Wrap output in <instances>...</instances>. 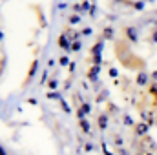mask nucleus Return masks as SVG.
Listing matches in <instances>:
<instances>
[{
  "instance_id": "obj_7",
  "label": "nucleus",
  "mask_w": 157,
  "mask_h": 155,
  "mask_svg": "<svg viewBox=\"0 0 157 155\" xmlns=\"http://www.w3.org/2000/svg\"><path fill=\"white\" fill-rule=\"evenodd\" d=\"M146 82H148V75L141 71V73H139V77H137V84H139V86H144Z\"/></svg>"
},
{
  "instance_id": "obj_4",
  "label": "nucleus",
  "mask_w": 157,
  "mask_h": 155,
  "mask_svg": "<svg viewBox=\"0 0 157 155\" xmlns=\"http://www.w3.org/2000/svg\"><path fill=\"white\" fill-rule=\"evenodd\" d=\"M148 126H150V124H144V122H141V124H137V128H135V131H137V135H144V133L148 131Z\"/></svg>"
},
{
  "instance_id": "obj_6",
  "label": "nucleus",
  "mask_w": 157,
  "mask_h": 155,
  "mask_svg": "<svg viewBox=\"0 0 157 155\" xmlns=\"http://www.w3.org/2000/svg\"><path fill=\"white\" fill-rule=\"evenodd\" d=\"M126 35H128V39L132 40V42H137V33H135L133 28H128V29H126Z\"/></svg>"
},
{
  "instance_id": "obj_16",
  "label": "nucleus",
  "mask_w": 157,
  "mask_h": 155,
  "mask_svg": "<svg viewBox=\"0 0 157 155\" xmlns=\"http://www.w3.org/2000/svg\"><path fill=\"white\" fill-rule=\"evenodd\" d=\"M137 155H144V153H137Z\"/></svg>"
},
{
  "instance_id": "obj_2",
  "label": "nucleus",
  "mask_w": 157,
  "mask_h": 155,
  "mask_svg": "<svg viewBox=\"0 0 157 155\" xmlns=\"http://www.w3.org/2000/svg\"><path fill=\"white\" fill-rule=\"evenodd\" d=\"M88 113H90V104H82L77 112V117L78 119H84V115H88Z\"/></svg>"
},
{
  "instance_id": "obj_12",
  "label": "nucleus",
  "mask_w": 157,
  "mask_h": 155,
  "mask_svg": "<svg viewBox=\"0 0 157 155\" xmlns=\"http://www.w3.org/2000/svg\"><path fill=\"white\" fill-rule=\"evenodd\" d=\"M0 155H7V153H6V150H4V146H2V144H0Z\"/></svg>"
},
{
  "instance_id": "obj_14",
  "label": "nucleus",
  "mask_w": 157,
  "mask_h": 155,
  "mask_svg": "<svg viewBox=\"0 0 157 155\" xmlns=\"http://www.w3.org/2000/svg\"><path fill=\"white\" fill-rule=\"evenodd\" d=\"M144 155H155V153H152V152H146V153H144Z\"/></svg>"
},
{
  "instance_id": "obj_11",
  "label": "nucleus",
  "mask_w": 157,
  "mask_h": 155,
  "mask_svg": "<svg viewBox=\"0 0 157 155\" xmlns=\"http://www.w3.org/2000/svg\"><path fill=\"white\" fill-rule=\"evenodd\" d=\"M71 47H73V49H75V51H77L78 47H80V44H78V42H75V44H73V46H71Z\"/></svg>"
},
{
  "instance_id": "obj_13",
  "label": "nucleus",
  "mask_w": 157,
  "mask_h": 155,
  "mask_svg": "<svg viewBox=\"0 0 157 155\" xmlns=\"http://www.w3.org/2000/svg\"><path fill=\"white\" fill-rule=\"evenodd\" d=\"M152 40H154V42H157V31H154V35H152Z\"/></svg>"
},
{
  "instance_id": "obj_1",
  "label": "nucleus",
  "mask_w": 157,
  "mask_h": 155,
  "mask_svg": "<svg viewBox=\"0 0 157 155\" xmlns=\"http://www.w3.org/2000/svg\"><path fill=\"white\" fill-rule=\"evenodd\" d=\"M37 70H39V60H37V59H33V60H31V64H29V70H28V73H26V78H24V84H22L24 88H26V86L29 84V80H31V78L35 77Z\"/></svg>"
},
{
  "instance_id": "obj_5",
  "label": "nucleus",
  "mask_w": 157,
  "mask_h": 155,
  "mask_svg": "<svg viewBox=\"0 0 157 155\" xmlns=\"http://www.w3.org/2000/svg\"><path fill=\"white\" fill-rule=\"evenodd\" d=\"M97 122H99V128H101V130H106V126H108V117L99 115V120H97Z\"/></svg>"
},
{
  "instance_id": "obj_15",
  "label": "nucleus",
  "mask_w": 157,
  "mask_h": 155,
  "mask_svg": "<svg viewBox=\"0 0 157 155\" xmlns=\"http://www.w3.org/2000/svg\"><path fill=\"white\" fill-rule=\"evenodd\" d=\"M0 40H2V31H0Z\"/></svg>"
},
{
  "instance_id": "obj_10",
  "label": "nucleus",
  "mask_w": 157,
  "mask_h": 155,
  "mask_svg": "<svg viewBox=\"0 0 157 155\" xmlns=\"http://www.w3.org/2000/svg\"><path fill=\"white\" fill-rule=\"evenodd\" d=\"M150 93L157 99V82H152V86H150Z\"/></svg>"
},
{
  "instance_id": "obj_8",
  "label": "nucleus",
  "mask_w": 157,
  "mask_h": 155,
  "mask_svg": "<svg viewBox=\"0 0 157 155\" xmlns=\"http://www.w3.org/2000/svg\"><path fill=\"white\" fill-rule=\"evenodd\" d=\"M80 130H82V131H86V133L90 131V124H88V120L80 119Z\"/></svg>"
},
{
  "instance_id": "obj_9",
  "label": "nucleus",
  "mask_w": 157,
  "mask_h": 155,
  "mask_svg": "<svg viewBox=\"0 0 157 155\" xmlns=\"http://www.w3.org/2000/svg\"><path fill=\"white\" fill-rule=\"evenodd\" d=\"M4 70H6V57L0 55V77L4 75Z\"/></svg>"
},
{
  "instance_id": "obj_3",
  "label": "nucleus",
  "mask_w": 157,
  "mask_h": 155,
  "mask_svg": "<svg viewBox=\"0 0 157 155\" xmlns=\"http://www.w3.org/2000/svg\"><path fill=\"white\" fill-rule=\"evenodd\" d=\"M59 46L62 49H68V47H71V42L66 39V35H62V37H59Z\"/></svg>"
}]
</instances>
